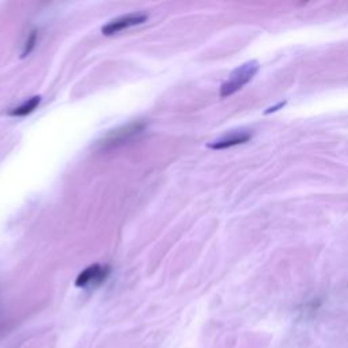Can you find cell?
<instances>
[{"label": "cell", "instance_id": "cell-1", "mask_svg": "<svg viewBox=\"0 0 348 348\" xmlns=\"http://www.w3.org/2000/svg\"><path fill=\"white\" fill-rule=\"evenodd\" d=\"M260 70V64L257 61H249V63L242 64L241 67H238L237 70L230 75L226 82L222 84L221 87V97L226 98L230 97L234 93H237L238 90H241L246 83L252 81L257 71Z\"/></svg>", "mask_w": 348, "mask_h": 348}, {"label": "cell", "instance_id": "cell-2", "mask_svg": "<svg viewBox=\"0 0 348 348\" xmlns=\"http://www.w3.org/2000/svg\"><path fill=\"white\" fill-rule=\"evenodd\" d=\"M147 19H148V15H146V14H129L127 17H121V18H117L112 22H109L108 25L102 27V33L105 36H112V34H116V33L121 32L124 29H128L131 26L144 23Z\"/></svg>", "mask_w": 348, "mask_h": 348}, {"label": "cell", "instance_id": "cell-3", "mask_svg": "<svg viewBox=\"0 0 348 348\" xmlns=\"http://www.w3.org/2000/svg\"><path fill=\"white\" fill-rule=\"evenodd\" d=\"M109 275L108 266H102L100 264H94L86 268L84 271L78 275L75 280L76 287H86V286L101 285Z\"/></svg>", "mask_w": 348, "mask_h": 348}, {"label": "cell", "instance_id": "cell-4", "mask_svg": "<svg viewBox=\"0 0 348 348\" xmlns=\"http://www.w3.org/2000/svg\"><path fill=\"white\" fill-rule=\"evenodd\" d=\"M252 135L250 133H235L231 136H226V138H222L219 140H215L212 143H209V148H214V150H223V148H228V147L238 146L242 143H246L247 140H250Z\"/></svg>", "mask_w": 348, "mask_h": 348}, {"label": "cell", "instance_id": "cell-5", "mask_svg": "<svg viewBox=\"0 0 348 348\" xmlns=\"http://www.w3.org/2000/svg\"><path fill=\"white\" fill-rule=\"evenodd\" d=\"M40 102H41V97H40V95H34V97H32L30 100H27L26 102H23L20 106L13 109V110L10 112V114H11V116H15V117H23V116H27V114H30L32 112H34V110L37 109V106L40 105Z\"/></svg>", "mask_w": 348, "mask_h": 348}, {"label": "cell", "instance_id": "cell-6", "mask_svg": "<svg viewBox=\"0 0 348 348\" xmlns=\"http://www.w3.org/2000/svg\"><path fill=\"white\" fill-rule=\"evenodd\" d=\"M142 129H143V124H139V123H133V124H129V125H127L125 128H123V129H117V131H114V133L109 135L106 142L114 143V142H117V140H123L124 138L131 136V135H133V133L140 132Z\"/></svg>", "mask_w": 348, "mask_h": 348}, {"label": "cell", "instance_id": "cell-7", "mask_svg": "<svg viewBox=\"0 0 348 348\" xmlns=\"http://www.w3.org/2000/svg\"><path fill=\"white\" fill-rule=\"evenodd\" d=\"M36 38H37V34H36V32L32 33V36L29 37V40H27V42H26L25 45V49H23V53H22V56L25 57L27 56L30 52H32V49L34 48V45H36Z\"/></svg>", "mask_w": 348, "mask_h": 348}, {"label": "cell", "instance_id": "cell-8", "mask_svg": "<svg viewBox=\"0 0 348 348\" xmlns=\"http://www.w3.org/2000/svg\"><path fill=\"white\" fill-rule=\"evenodd\" d=\"M286 105V102H280L279 105H276V106H272V108H269L268 110H266V114L271 113V112H276V110H279V108H283Z\"/></svg>", "mask_w": 348, "mask_h": 348}]
</instances>
